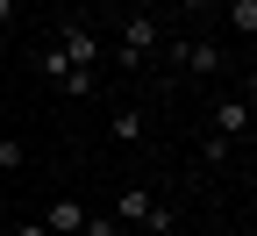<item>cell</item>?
<instances>
[{
  "label": "cell",
  "mask_w": 257,
  "mask_h": 236,
  "mask_svg": "<svg viewBox=\"0 0 257 236\" xmlns=\"http://www.w3.org/2000/svg\"><path fill=\"white\" fill-rule=\"evenodd\" d=\"M150 208H157V200H150L143 186H121V200H114V222H121V229H143V215H150Z\"/></svg>",
  "instance_id": "5b68a950"
},
{
  "label": "cell",
  "mask_w": 257,
  "mask_h": 236,
  "mask_svg": "<svg viewBox=\"0 0 257 236\" xmlns=\"http://www.w3.org/2000/svg\"><path fill=\"white\" fill-rule=\"evenodd\" d=\"M128 8H136V0H128Z\"/></svg>",
  "instance_id": "9a60e30c"
},
{
  "label": "cell",
  "mask_w": 257,
  "mask_h": 236,
  "mask_svg": "<svg viewBox=\"0 0 257 236\" xmlns=\"http://www.w3.org/2000/svg\"><path fill=\"white\" fill-rule=\"evenodd\" d=\"M43 229L50 236H79L86 229V208H79V200H50V208H43Z\"/></svg>",
  "instance_id": "277c9868"
},
{
  "label": "cell",
  "mask_w": 257,
  "mask_h": 236,
  "mask_svg": "<svg viewBox=\"0 0 257 236\" xmlns=\"http://www.w3.org/2000/svg\"><path fill=\"white\" fill-rule=\"evenodd\" d=\"M229 22H236V36H257V0H229Z\"/></svg>",
  "instance_id": "ba28073f"
},
{
  "label": "cell",
  "mask_w": 257,
  "mask_h": 236,
  "mask_svg": "<svg viewBox=\"0 0 257 236\" xmlns=\"http://www.w3.org/2000/svg\"><path fill=\"white\" fill-rule=\"evenodd\" d=\"M57 93H72V100H79V93H93V72H86V64H72V72L57 79Z\"/></svg>",
  "instance_id": "9c48e42d"
},
{
  "label": "cell",
  "mask_w": 257,
  "mask_h": 236,
  "mask_svg": "<svg viewBox=\"0 0 257 236\" xmlns=\"http://www.w3.org/2000/svg\"><path fill=\"white\" fill-rule=\"evenodd\" d=\"M57 50L72 57V64H86V72H93V57H100V36H93L86 22H64V36H57Z\"/></svg>",
  "instance_id": "7a4b0ae2"
},
{
  "label": "cell",
  "mask_w": 257,
  "mask_h": 236,
  "mask_svg": "<svg viewBox=\"0 0 257 236\" xmlns=\"http://www.w3.org/2000/svg\"><path fill=\"white\" fill-rule=\"evenodd\" d=\"M0 165H8V172L22 165V143H15V136H0Z\"/></svg>",
  "instance_id": "7c38bea8"
},
{
  "label": "cell",
  "mask_w": 257,
  "mask_h": 236,
  "mask_svg": "<svg viewBox=\"0 0 257 236\" xmlns=\"http://www.w3.org/2000/svg\"><path fill=\"white\" fill-rule=\"evenodd\" d=\"M243 129H250V108H243V100H221V108H214V136H243Z\"/></svg>",
  "instance_id": "8992f818"
},
{
  "label": "cell",
  "mask_w": 257,
  "mask_h": 236,
  "mask_svg": "<svg viewBox=\"0 0 257 236\" xmlns=\"http://www.w3.org/2000/svg\"><path fill=\"white\" fill-rule=\"evenodd\" d=\"M8 15H15V0H0V29H8Z\"/></svg>",
  "instance_id": "5bb4252c"
},
{
  "label": "cell",
  "mask_w": 257,
  "mask_h": 236,
  "mask_svg": "<svg viewBox=\"0 0 257 236\" xmlns=\"http://www.w3.org/2000/svg\"><path fill=\"white\" fill-rule=\"evenodd\" d=\"M172 57L186 64V72H200V79H214V72H221V50H214V43H186V36H179V43H172Z\"/></svg>",
  "instance_id": "3957f363"
},
{
  "label": "cell",
  "mask_w": 257,
  "mask_h": 236,
  "mask_svg": "<svg viewBox=\"0 0 257 236\" xmlns=\"http://www.w3.org/2000/svg\"><path fill=\"white\" fill-rule=\"evenodd\" d=\"M79 236H128V229H121L114 215H86V229H79Z\"/></svg>",
  "instance_id": "30bf717a"
},
{
  "label": "cell",
  "mask_w": 257,
  "mask_h": 236,
  "mask_svg": "<svg viewBox=\"0 0 257 236\" xmlns=\"http://www.w3.org/2000/svg\"><path fill=\"white\" fill-rule=\"evenodd\" d=\"M15 236H50V229H43V222H29V229H15Z\"/></svg>",
  "instance_id": "4fadbf2b"
},
{
  "label": "cell",
  "mask_w": 257,
  "mask_h": 236,
  "mask_svg": "<svg viewBox=\"0 0 257 236\" xmlns=\"http://www.w3.org/2000/svg\"><path fill=\"white\" fill-rule=\"evenodd\" d=\"M200 158L214 165V172H221V165H229V136H207V143H200Z\"/></svg>",
  "instance_id": "8fae6325"
},
{
  "label": "cell",
  "mask_w": 257,
  "mask_h": 236,
  "mask_svg": "<svg viewBox=\"0 0 257 236\" xmlns=\"http://www.w3.org/2000/svg\"><path fill=\"white\" fill-rule=\"evenodd\" d=\"M157 50V22L150 15H128V29H121V64H143Z\"/></svg>",
  "instance_id": "6da1fadb"
},
{
  "label": "cell",
  "mask_w": 257,
  "mask_h": 236,
  "mask_svg": "<svg viewBox=\"0 0 257 236\" xmlns=\"http://www.w3.org/2000/svg\"><path fill=\"white\" fill-rule=\"evenodd\" d=\"M107 136H114V143H143V115H136V108H121V115L107 122Z\"/></svg>",
  "instance_id": "52a82bcc"
}]
</instances>
